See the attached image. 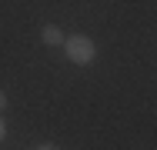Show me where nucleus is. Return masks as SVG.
Segmentation results:
<instances>
[{
    "label": "nucleus",
    "instance_id": "1",
    "mask_svg": "<svg viewBox=\"0 0 157 150\" xmlns=\"http://www.w3.org/2000/svg\"><path fill=\"white\" fill-rule=\"evenodd\" d=\"M63 50H67L70 63H77V67H87V63L97 57L94 40H90V37H84V33H74V37H67V40H63Z\"/></svg>",
    "mask_w": 157,
    "mask_h": 150
},
{
    "label": "nucleus",
    "instance_id": "2",
    "mask_svg": "<svg viewBox=\"0 0 157 150\" xmlns=\"http://www.w3.org/2000/svg\"><path fill=\"white\" fill-rule=\"evenodd\" d=\"M63 40H67V37H63V30L57 27V24H47V27H44V43H47V47H63Z\"/></svg>",
    "mask_w": 157,
    "mask_h": 150
},
{
    "label": "nucleus",
    "instance_id": "3",
    "mask_svg": "<svg viewBox=\"0 0 157 150\" xmlns=\"http://www.w3.org/2000/svg\"><path fill=\"white\" fill-rule=\"evenodd\" d=\"M3 107H7V93L0 90V114H3Z\"/></svg>",
    "mask_w": 157,
    "mask_h": 150
},
{
    "label": "nucleus",
    "instance_id": "4",
    "mask_svg": "<svg viewBox=\"0 0 157 150\" xmlns=\"http://www.w3.org/2000/svg\"><path fill=\"white\" fill-rule=\"evenodd\" d=\"M7 137V123H3V117H0V140Z\"/></svg>",
    "mask_w": 157,
    "mask_h": 150
},
{
    "label": "nucleus",
    "instance_id": "5",
    "mask_svg": "<svg viewBox=\"0 0 157 150\" xmlns=\"http://www.w3.org/2000/svg\"><path fill=\"white\" fill-rule=\"evenodd\" d=\"M40 150H57V147H40Z\"/></svg>",
    "mask_w": 157,
    "mask_h": 150
}]
</instances>
